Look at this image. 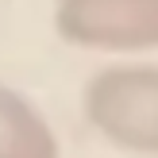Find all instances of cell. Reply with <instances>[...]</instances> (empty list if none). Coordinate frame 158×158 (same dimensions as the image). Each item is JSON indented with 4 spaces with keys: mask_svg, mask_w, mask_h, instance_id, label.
Here are the masks:
<instances>
[{
    "mask_svg": "<svg viewBox=\"0 0 158 158\" xmlns=\"http://www.w3.org/2000/svg\"><path fill=\"white\" fill-rule=\"evenodd\" d=\"M54 27L85 50H158V0H58Z\"/></svg>",
    "mask_w": 158,
    "mask_h": 158,
    "instance_id": "7a4b0ae2",
    "label": "cell"
},
{
    "mask_svg": "<svg viewBox=\"0 0 158 158\" xmlns=\"http://www.w3.org/2000/svg\"><path fill=\"white\" fill-rule=\"evenodd\" d=\"M85 120L120 151L158 158V66H108L85 85Z\"/></svg>",
    "mask_w": 158,
    "mask_h": 158,
    "instance_id": "6da1fadb",
    "label": "cell"
},
{
    "mask_svg": "<svg viewBox=\"0 0 158 158\" xmlns=\"http://www.w3.org/2000/svg\"><path fill=\"white\" fill-rule=\"evenodd\" d=\"M0 158H62L46 116L8 85H0Z\"/></svg>",
    "mask_w": 158,
    "mask_h": 158,
    "instance_id": "3957f363",
    "label": "cell"
}]
</instances>
